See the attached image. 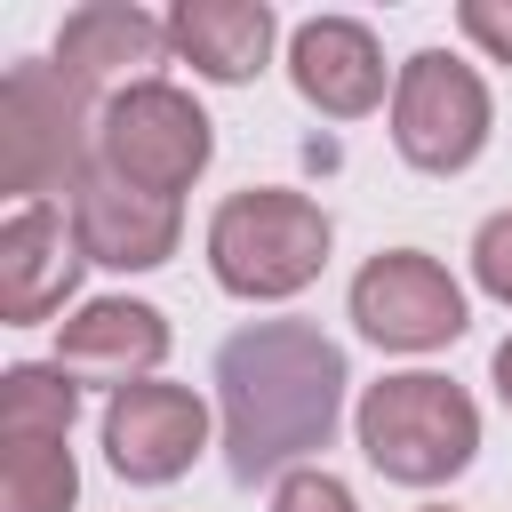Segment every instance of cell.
Instances as JSON below:
<instances>
[{
	"label": "cell",
	"mask_w": 512,
	"mask_h": 512,
	"mask_svg": "<svg viewBox=\"0 0 512 512\" xmlns=\"http://www.w3.org/2000/svg\"><path fill=\"white\" fill-rule=\"evenodd\" d=\"M80 464L64 440H0V512H72Z\"/></svg>",
	"instance_id": "cell-15"
},
{
	"label": "cell",
	"mask_w": 512,
	"mask_h": 512,
	"mask_svg": "<svg viewBox=\"0 0 512 512\" xmlns=\"http://www.w3.org/2000/svg\"><path fill=\"white\" fill-rule=\"evenodd\" d=\"M328 240L336 232H328L320 200L280 192V184H248L208 216V272H216V288H232L248 304H280L320 280Z\"/></svg>",
	"instance_id": "cell-3"
},
{
	"label": "cell",
	"mask_w": 512,
	"mask_h": 512,
	"mask_svg": "<svg viewBox=\"0 0 512 512\" xmlns=\"http://www.w3.org/2000/svg\"><path fill=\"white\" fill-rule=\"evenodd\" d=\"M160 48H168V24H160V16L120 8V0H88V8H72V16H64V32H56V56H48V64L96 96V88H112V80H120V72H136V64H160Z\"/></svg>",
	"instance_id": "cell-14"
},
{
	"label": "cell",
	"mask_w": 512,
	"mask_h": 512,
	"mask_svg": "<svg viewBox=\"0 0 512 512\" xmlns=\"http://www.w3.org/2000/svg\"><path fill=\"white\" fill-rule=\"evenodd\" d=\"M488 120H496L488 112V80L464 56L416 48L400 64V80H392V144H400L408 168H424V176L472 168L480 144H488Z\"/></svg>",
	"instance_id": "cell-6"
},
{
	"label": "cell",
	"mask_w": 512,
	"mask_h": 512,
	"mask_svg": "<svg viewBox=\"0 0 512 512\" xmlns=\"http://www.w3.org/2000/svg\"><path fill=\"white\" fill-rule=\"evenodd\" d=\"M80 416V384L64 368H8L0 376V440H64Z\"/></svg>",
	"instance_id": "cell-16"
},
{
	"label": "cell",
	"mask_w": 512,
	"mask_h": 512,
	"mask_svg": "<svg viewBox=\"0 0 512 512\" xmlns=\"http://www.w3.org/2000/svg\"><path fill=\"white\" fill-rule=\"evenodd\" d=\"M488 376H496V400H504V408H512V336H504V344H496V360H488Z\"/></svg>",
	"instance_id": "cell-20"
},
{
	"label": "cell",
	"mask_w": 512,
	"mask_h": 512,
	"mask_svg": "<svg viewBox=\"0 0 512 512\" xmlns=\"http://www.w3.org/2000/svg\"><path fill=\"white\" fill-rule=\"evenodd\" d=\"M72 240H80V256H88V264L152 272V264H168V256H176L184 216H176V200H152V192H136V184H120V176H104V168H96V176L72 192Z\"/></svg>",
	"instance_id": "cell-9"
},
{
	"label": "cell",
	"mask_w": 512,
	"mask_h": 512,
	"mask_svg": "<svg viewBox=\"0 0 512 512\" xmlns=\"http://www.w3.org/2000/svg\"><path fill=\"white\" fill-rule=\"evenodd\" d=\"M96 120H88V88L64 80L56 64H8L0 80V192L16 208L48 200V192H80L96 176Z\"/></svg>",
	"instance_id": "cell-4"
},
{
	"label": "cell",
	"mask_w": 512,
	"mask_h": 512,
	"mask_svg": "<svg viewBox=\"0 0 512 512\" xmlns=\"http://www.w3.org/2000/svg\"><path fill=\"white\" fill-rule=\"evenodd\" d=\"M80 264H88V256H80V240H64V216H56L48 200L8 208V224H0V320H8V328L48 320V312L72 296Z\"/></svg>",
	"instance_id": "cell-12"
},
{
	"label": "cell",
	"mask_w": 512,
	"mask_h": 512,
	"mask_svg": "<svg viewBox=\"0 0 512 512\" xmlns=\"http://www.w3.org/2000/svg\"><path fill=\"white\" fill-rule=\"evenodd\" d=\"M288 80H296V96L312 112L360 120V112L384 104V48L352 16H312V24L288 32Z\"/></svg>",
	"instance_id": "cell-10"
},
{
	"label": "cell",
	"mask_w": 512,
	"mask_h": 512,
	"mask_svg": "<svg viewBox=\"0 0 512 512\" xmlns=\"http://www.w3.org/2000/svg\"><path fill=\"white\" fill-rule=\"evenodd\" d=\"M352 328L384 352H440L464 336V288L424 248H384L352 272Z\"/></svg>",
	"instance_id": "cell-7"
},
{
	"label": "cell",
	"mask_w": 512,
	"mask_h": 512,
	"mask_svg": "<svg viewBox=\"0 0 512 512\" xmlns=\"http://www.w3.org/2000/svg\"><path fill=\"white\" fill-rule=\"evenodd\" d=\"M472 280H480L496 304H512V208H496V216L472 232Z\"/></svg>",
	"instance_id": "cell-17"
},
{
	"label": "cell",
	"mask_w": 512,
	"mask_h": 512,
	"mask_svg": "<svg viewBox=\"0 0 512 512\" xmlns=\"http://www.w3.org/2000/svg\"><path fill=\"white\" fill-rule=\"evenodd\" d=\"M160 360H168V320H160L152 304H136V296H96V304H80V312L64 320V336H56V368H64L72 384H112V392H128V384H144Z\"/></svg>",
	"instance_id": "cell-11"
},
{
	"label": "cell",
	"mask_w": 512,
	"mask_h": 512,
	"mask_svg": "<svg viewBox=\"0 0 512 512\" xmlns=\"http://www.w3.org/2000/svg\"><path fill=\"white\" fill-rule=\"evenodd\" d=\"M424 512H448V504H424Z\"/></svg>",
	"instance_id": "cell-21"
},
{
	"label": "cell",
	"mask_w": 512,
	"mask_h": 512,
	"mask_svg": "<svg viewBox=\"0 0 512 512\" xmlns=\"http://www.w3.org/2000/svg\"><path fill=\"white\" fill-rule=\"evenodd\" d=\"M352 432H360V456L384 480H400V488H440V480H456L480 456V408H472V392L448 384V376H432V368L368 384L360 408H352Z\"/></svg>",
	"instance_id": "cell-2"
},
{
	"label": "cell",
	"mask_w": 512,
	"mask_h": 512,
	"mask_svg": "<svg viewBox=\"0 0 512 512\" xmlns=\"http://www.w3.org/2000/svg\"><path fill=\"white\" fill-rule=\"evenodd\" d=\"M208 448V400L192 384H128L112 392L104 408V464L128 480V488H168L192 472V456Z\"/></svg>",
	"instance_id": "cell-8"
},
{
	"label": "cell",
	"mask_w": 512,
	"mask_h": 512,
	"mask_svg": "<svg viewBox=\"0 0 512 512\" xmlns=\"http://www.w3.org/2000/svg\"><path fill=\"white\" fill-rule=\"evenodd\" d=\"M208 152H216V128L176 80H128L96 112V168L136 184V192H152V200L192 192Z\"/></svg>",
	"instance_id": "cell-5"
},
{
	"label": "cell",
	"mask_w": 512,
	"mask_h": 512,
	"mask_svg": "<svg viewBox=\"0 0 512 512\" xmlns=\"http://www.w3.org/2000/svg\"><path fill=\"white\" fill-rule=\"evenodd\" d=\"M272 512H360V504H352V488H344L336 472H312V464H304V472H288V480L272 488Z\"/></svg>",
	"instance_id": "cell-18"
},
{
	"label": "cell",
	"mask_w": 512,
	"mask_h": 512,
	"mask_svg": "<svg viewBox=\"0 0 512 512\" xmlns=\"http://www.w3.org/2000/svg\"><path fill=\"white\" fill-rule=\"evenodd\" d=\"M272 32H280V16L264 0H176L168 8V48L200 80H224V88H240V80L264 72Z\"/></svg>",
	"instance_id": "cell-13"
},
{
	"label": "cell",
	"mask_w": 512,
	"mask_h": 512,
	"mask_svg": "<svg viewBox=\"0 0 512 512\" xmlns=\"http://www.w3.org/2000/svg\"><path fill=\"white\" fill-rule=\"evenodd\" d=\"M456 24H464L472 48H488L496 64H512V0H464Z\"/></svg>",
	"instance_id": "cell-19"
},
{
	"label": "cell",
	"mask_w": 512,
	"mask_h": 512,
	"mask_svg": "<svg viewBox=\"0 0 512 512\" xmlns=\"http://www.w3.org/2000/svg\"><path fill=\"white\" fill-rule=\"evenodd\" d=\"M344 352L312 320H248L216 352V408H224V464L232 480H288L312 448H328L344 416Z\"/></svg>",
	"instance_id": "cell-1"
}]
</instances>
